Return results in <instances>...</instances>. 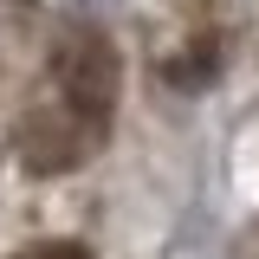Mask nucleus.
Segmentation results:
<instances>
[{
  "label": "nucleus",
  "instance_id": "1",
  "mask_svg": "<svg viewBox=\"0 0 259 259\" xmlns=\"http://www.w3.org/2000/svg\"><path fill=\"white\" fill-rule=\"evenodd\" d=\"M117 110V52L97 26H71L52 46L46 97L20 123V156L32 175H65L91 156Z\"/></svg>",
  "mask_w": 259,
  "mask_h": 259
},
{
  "label": "nucleus",
  "instance_id": "2",
  "mask_svg": "<svg viewBox=\"0 0 259 259\" xmlns=\"http://www.w3.org/2000/svg\"><path fill=\"white\" fill-rule=\"evenodd\" d=\"M20 259H91L78 240H46V246H32V253H20Z\"/></svg>",
  "mask_w": 259,
  "mask_h": 259
}]
</instances>
